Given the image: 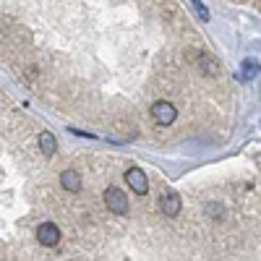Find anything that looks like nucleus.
I'll return each mask as SVG.
<instances>
[{
    "label": "nucleus",
    "mask_w": 261,
    "mask_h": 261,
    "mask_svg": "<svg viewBox=\"0 0 261 261\" xmlns=\"http://www.w3.org/2000/svg\"><path fill=\"white\" fill-rule=\"evenodd\" d=\"M125 183L130 186V191L139 193V196H144V193L149 191V178H146V172L139 170V167H128V172H125Z\"/></svg>",
    "instance_id": "4"
},
{
    "label": "nucleus",
    "mask_w": 261,
    "mask_h": 261,
    "mask_svg": "<svg viewBox=\"0 0 261 261\" xmlns=\"http://www.w3.org/2000/svg\"><path fill=\"white\" fill-rule=\"evenodd\" d=\"M151 118H154L160 125H170L172 120L178 118V110H175V105H172V102L160 99V102L151 105Z\"/></svg>",
    "instance_id": "1"
},
{
    "label": "nucleus",
    "mask_w": 261,
    "mask_h": 261,
    "mask_svg": "<svg viewBox=\"0 0 261 261\" xmlns=\"http://www.w3.org/2000/svg\"><path fill=\"white\" fill-rule=\"evenodd\" d=\"M191 6L196 8V13H199V18H201V21H209V11L204 8L201 0H191Z\"/></svg>",
    "instance_id": "10"
},
{
    "label": "nucleus",
    "mask_w": 261,
    "mask_h": 261,
    "mask_svg": "<svg viewBox=\"0 0 261 261\" xmlns=\"http://www.w3.org/2000/svg\"><path fill=\"white\" fill-rule=\"evenodd\" d=\"M188 60L199 65L206 76H217V73H220V65H217V60H214L212 55L201 53V50H191V53H188Z\"/></svg>",
    "instance_id": "3"
},
{
    "label": "nucleus",
    "mask_w": 261,
    "mask_h": 261,
    "mask_svg": "<svg viewBox=\"0 0 261 261\" xmlns=\"http://www.w3.org/2000/svg\"><path fill=\"white\" fill-rule=\"evenodd\" d=\"M37 241H39L42 246H47V248L58 246V243H60V230H58V225H53V222L39 225V227H37Z\"/></svg>",
    "instance_id": "5"
},
{
    "label": "nucleus",
    "mask_w": 261,
    "mask_h": 261,
    "mask_svg": "<svg viewBox=\"0 0 261 261\" xmlns=\"http://www.w3.org/2000/svg\"><path fill=\"white\" fill-rule=\"evenodd\" d=\"M39 151H42V154H55V151H58V139L50 134V130H42V134H39Z\"/></svg>",
    "instance_id": "8"
},
{
    "label": "nucleus",
    "mask_w": 261,
    "mask_h": 261,
    "mask_svg": "<svg viewBox=\"0 0 261 261\" xmlns=\"http://www.w3.org/2000/svg\"><path fill=\"white\" fill-rule=\"evenodd\" d=\"M180 196L175 193V191H165L162 193V199H160V209H162V214H167V217H175V214H180Z\"/></svg>",
    "instance_id": "6"
},
{
    "label": "nucleus",
    "mask_w": 261,
    "mask_h": 261,
    "mask_svg": "<svg viewBox=\"0 0 261 261\" xmlns=\"http://www.w3.org/2000/svg\"><path fill=\"white\" fill-rule=\"evenodd\" d=\"M258 76V60H246L243 63V71H241V79L243 81H251Z\"/></svg>",
    "instance_id": "9"
},
{
    "label": "nucleus",
    "mask_w": 261,
    "mask_h": 261,
    "mask_svg": "<svg viewBox=\"0 0 261 261\" xmlns=\"http://www.w3.org/2000/svg\"><path fill=\"white\" fill-rule=\"evenodd\" d=\"M60 186L68 191V193H79L81 191V175L76 170H63L60 172Z\"/></svg>",
    "instance_id": "7"
},
{
    "label": "nucleus",
    "mask_w": 261,
    "mask_h": 261,
    "mask_svg": "<svg viewBox=\"0 0 261 261\" xmlns=\"http://www.w3.org/2000/svg\"><path fill=\"white\" fill-rule=\"evenodd\" d=\"M105 204L113 214H125L128 212V199L120 188H107L105 191Z\"/></svg>",
    "instance_id": "2"
}]
</instances>
